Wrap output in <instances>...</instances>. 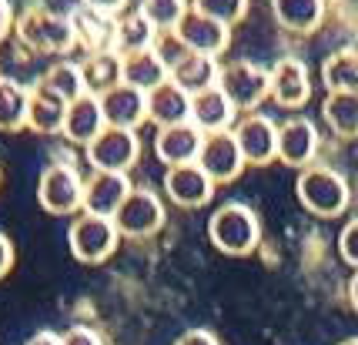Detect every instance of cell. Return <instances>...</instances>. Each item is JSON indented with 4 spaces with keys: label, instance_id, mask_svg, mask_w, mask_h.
<instances>
[{
    "label": "cell",
    "instance_id": "1",
    "mask_svg": "<svg viewBox=\"0 0 358 345\" xmlns=\"http://www.w3.org/2000/svg\"><path fill=\"white\" fill-rule=\"evenodd\" d=\"M17 41L34 54H50V57H67L78 48V34L71 14H57L47 7H27L17 17Z\"/></svg>",
    "mask_w": 358,
    "mask_h": 345
},
{
    "label": "cell",
    "instance_id": "2",
    "mask_svg": "<svg viewBox=\"0 0 358 345\" xmlns=\"http://www.w3.org/2000/svg\"><path fill=\"white\" fill-rule=\"evenodd\" d=\"M298 202L305 204L312 215L318 218H338L345 215V208L352 202V188H348V178L328 164H308L298 171L295 181Z\"/></svg>",
    "mask_w": 358,
    "mask_h": 345
},
{
    "label": "cell",
    "instance_id": "3",
    "mask_svg": "<svg viewBox=\"0 0 358 345\" xmlns=\"http://www.w3.org/2000/svg\"><path fill=\"white\" fill-rule=\"evenodd\" d=\"M208 235L215 241V248L224 255H251L262 241V225L255 208L245 202H228L208 221Z\"/></svg>",
    "mask_w": 358,
    "mask_h": 345
},
{
    "label": "cell",
    "instance_id": "4",
    "mask_svg": "<svg viewBox=\"0 0 358 345\" xmlns=\"http://www.w3.org/2000/svg\"><path fill=\"white\" fill-rule=\"evenodd\" d=\"M37 202L47 215H78L84 211V178L74 164L54 161L47 164L41 181H37Z\"/></svg>",
    "mask_w": 358,
    "mask_h": 345
},
{
    "label": "cell",
    "instance_id": "5",
    "mask_svg": "<svg viewBox=\"0 0 358 345\" xmlns=\"http://www.w3.org/2000/svg\"><path fill=\"white\" fill-rule=\"evenodd\" d=\"M218 87L228 94L234 108L251 114L262 108L265 97H271V74H268V67L255 61H228L221 64Z\"/></svg>",
    "mask_w": 358,
    "mask_h": 345
},
{
    "label": "cell",
    "instance_id": "6",
    "mask_svg": "<svg viewBox=\"0 0 358 345\" xmlns=\"http://www.w3.org/2000/svg\"><path fill=\"white\" fill-rule=\"evenodd\" d=\"M117 241H121V232H117L114 218H101V215H87V211H80L67 232V245L74 251V258L84 265H101L104 258L114 255Z\"/></svg>",
    "mask_w": 358,
    "mask_h": 345
},
{
    "label": "cell",
    "instance_id": "7",
    "mask_svg": "<svg viewBox=\"0 0 358 345\" xmlns=\"http://www.w3.org/2000/svg\"><path fill=\"white\" fill-rule=\"evenodd\" d=\"M84 157L94 171H131L141 157V138L138 131L127 127H104L87 148Z\"/></svg>",
    "mask_w": 358,
    "mask_h": 345
},
{
    "label": "cell",
    "instance_id": "8",
    "mask_svg": "<svg viewBox=\"0 0 358 345\" xmlns=\"http://www.w3.org/2000/svg\"><path fill=\"white\" fill-rule=\"evenodd\" d=\"M114 225L124 238H151L164 225V202L151 188H134L127 202L117 208Z\"/></svg>",
    "mask_w": 358,
    "mask_h": 345
},
{
    "label": "cell",
    "instance_id": "9",
    "mask_svg": "<svg viewBox=\"0 0 358 345\" xmlns=\"http://www.w3.org/2000/svg\"><path fill=\"white\" fill-rule=\"evenodd\" d=\"M231 131H234L238 148H241V155H245L248 164H258V168H262V164H268V161L278 157V125H275L268 114L251 111V114H245Z\"/></svg>",
    "mask_w": 358,
    "mask_h": 345
},
{
    "label": "cell",
    "instance_id": "10",
    "mask_svg": "<svg viewBox=\"0 0 358 345\" xmlns=\"http://www.w3.org/2000/svg\"><path fill=\"white\" fill-rule=\"evenodd\" d=\"M171 34H178V41H181L187 50L208 54V57H221L224 50L231 48V27L215 20V17H204L201 10H194V7L187 10V17L181 20V27Z\"/></svg>",
    "mask_w": 358,
    "mask_h": 345
},
{
    "label": "cell",
    "instance_id": "11",
    "mask_svg": "<svg viewBox=\"0 0 358 345\" xmlns=\"http://www.w3.org/2000/svg\"><path fill=\"white\" fill-rule=\"evenodd\" d=\"M198 164L215 178V185H228V181H234V178L241 174V168H245L248 161H245L241 148H238L234 131H215V134H204Z\"/></svg>",
    "mask_w": 358,
    "mask_h": 345
},
{
    "label": "cell",
    "instance_id": "12",
    "mask_svg": "<svg viewBox=\"0 0 358 345\" xmlns=\"http://www.w3.org/2000/svg\"><path fill=\"white\" fill-rule=\"evenodd\" d=\"M271 74V101L285 111H298L308 104L312 97V78L308 67L298 57H281L275 67H268Z\"/></svg>",
    "mask_w": 358,
    "mask_h": 345
},
{
    "label": "cell",
    "instance_id": "13",
    "mask_svg": "<svg viewBox=\"0 0 358 345\" xmlns=\"http://www.w3.org/2000/svg\"><path fill=\"white\" fill-rule=\"evenodd\" d=\"M318 141H322L318 127L305 114H295L285 125H278V157L288 168H308V164H315Z\"/></svg>",
    "mask_w": 358,
    "mask_h": 345
},
{
    "label": "cell",
    "instance_id": "14",
    "mask_svg": "<svg viewBox=\"0 0 358 345\" xmlns=\"http://www.w3.org/2000/svg\"><path fill=\"white\" fill-rule=\"evenodd\" d=\"M131 191L134 188H131V178L124 171H94L84 181V211L101 215V218H114Z\"/></svg>",
    "mask_w": 358,
    "mask_h": 345
},
{
    "label": "cell",
    "instance_id": "15",
    "mask_svg": "<svg viewBox=\"0 0 358 345\" xmlns=\"http://www.w3.org/2000/svg\"><path fill=\"white\" fill-rule=\"evenodd\" d=\"M164 195L181 208H201L215 195V178L204 171L201 164H178L164 171Z\"/></svg>",
    "mask_w": 358,
    "mask_h": 345
},
{
    "label": "cell",
    "instance_id": "16",
    "mask_svg": "<svg viewBox=\"0 0 358 345\" xmlns=\"http://www.w3.org/2000/svg\"><path fill=\"white\" fill-rule=\"evenodd\" d=\"M204 134L191 121H181V125H168L157 127L155 138V155L164 168H178V164H194L198 155H201Z\"/></svg>",
    "mask_w": 358,
    "mask_h": 345
},
{
    "label": "cell",
    "instance_id": "17",
    "mask_svg": "<svg viewBox=\"0 0 358 345\" xmlns=\"http://www.w3.org/2000/svg\"><path fill=\"white\" fill-rule=\"evenodd\" d=\"M101 108H104V121L108 127H127L138 131L148 121V94L127 84H114L101 94Z\"/></svg>",
    "mask_w": 358,
    "mask_h": 345
},
{
    "label": "cell",
    "instance_id": "18",
    "mask_svg": "<svg viewBox=\"0 0 358 345\" xmlns=\"http://www.w3.org/2000/svg\"><path fill=\"white\" fill-rule=\"evenodd\" d=\"M238 108H234L228 94L215 87H204L198 94H191V125L198 127L201 134H215V131H231Z\"/></svg>",
    "mask_w": 358,
    "mask_h": 345
},
{
    "label": "cell",
    "instance_id": "19",
    "mask_svg": "<svg viewBox=\"0 0 358 345\" xmlns=\"http://www.w3.org/2000/svg\"><path fill=\"white\" fill-rule=\"evenodd\" d=\"M108 127L104 121V108H101V94H87L78 97V101H71L67 104V121H64V138L71 144H80V148H87V144L101 134Z\"/></svg>",
    "mask_w": 358,
    "mask_h": 345
},
{
    "label": "cell",
    "instance_id": "20",
    "mask_svg": "<svg viewBox=\"0 0 358 345\" xmlns=\"http://www.w3.org/2000/svg\"><path fill=\"white\" fill-rule=\"evenodd\" d=\"M71 20H74V34H78V48H84L87 54H108V50H114L117 17H108L80 3V7L71 10Z\"/></svg>",
    "mask_w": 358,
    "mask_h": 345
},
{
    "label": "cell",
    "instance_id": "21",
    "mask_svg": "<svg viewBox=\"0 0 358 345\" xmlns=\"http://www.w3.org/2000/svg\"><path fill=\"white\" fill-rule=\"evenodd\" d=\"M218 74H221L218 57L194 54V50H185V54L168 67V80H174L187 94H198L204 87H215V84H218Z\"/></svg>",
    "mask_w": 358,
    "mask_h": 345
},
{
    "label": "cell",
    "instance_id": "22",
    "mask_svg": "<svg viewBox=\"0 0 358 345\" xmlns=\"http://www.w3.org/2000/svg\"><path fill=\"white\" fill-rule=\"evenodd\" d=\"M168 80V61L161 57V50H141V54H127L121 57V84L138 87V91H155Z\"/></svg>",
    "mask_w": 358,
    "mask_h": 345
},
{
    "label": "cell",
    "instance_id": "23",
    "mask_svg": "<svg viewBox=\"0 0 358 345\" xmlns=\"http://www.w3.org/2000/svg\"><path fill=\"white\" fill-rule=\"evenodd\" d=\"M148 121H155L157 127L191 121V94L181 91L174 80H164L161 87L148 91Z\"/></svg>",
    "mask_w": 358,
    "mask_h": 345
},
{
    "label": "cell",
    "instance_id": "24",
    "mask_svg": "<svg viewBox=\"0 0 358 345\" xmlns=\"http://www.w3.org/2000/svg\"><path fill=\"white\" fill-rule=\"evenodd\" d=\"M328 0H271V14L288 34H315L325 20Z\"/></svg>",
    "mask_w": 358,
    "mask_h": 345
},
{
    "label": "cell",
    "instance_id": "25",
    "mask_svg": "<svg viewBox=\"0 0 358 345\" xmlns=\"http://www.w3.org/2000/svg\"><path fill=\"white\" fill-rule=\"evenodd\" d=\"M155 44H157L155 24L141 14V10H124V14L117 17V31H114V54H117V57L151 50Z\"/></svg>",
    "mask_w": 358,
    "mask_h": 345
},
{
    "label": "cell",
    "instance_id": "26",
    "mask_svg": "<svg viewBox=\"0 0 358 345\" xmlns=\"http://www.w3.org/2000/svg\"><path fill=\"white\" fill-rule=\"evenodd\" d=\"M64 121H67V101H61L57 94L44 91L41 84L31 87V114H27V127L37 134H64Z\"/></svg>",
    "mask_w": 358,
    "mask_h": 345
},
{
    "label": "cell",
    "instance_id": "27",
    "mask_svg": "<svg viewBox=\"0 0 358 345\" xmlns=\"http://www.w3.org/2000/svg\"><path fill=\"white\" fill-rule=\"evenodd\" d=\"M37 84H41L44 91H50V94H57L61 101H67V104L87 94V78H84L80 61H54L44 74H41Z\"/></svg>",
    "mask_w": 358,
    "mask_h": 345
},
{
    "label": "cell",
    "instance_id": "28",
    "mask_svg": "<svg viewBox=\"0 0 358 345\" xmlns=\"http://www.w3.org/2000/svg\"><path fill=\"white\" fill-rule=\"evenodd\" d=\"M27 114H31V87L0 74V131H7V134L24 131Z\"/></svg>",
    "mask_w": 358,
    "mask_h": 345
},
{
    "label": "cell",
    "instance_id": "29",
    "mask_svg": "<svg viewBox=\"0 0 358 345\" xmlns=\"http://www.w3.org/2000/svg\"><path fill=\"white\" fill-rule=\"evenodd\" d=\"M322 84L328 87V94H338V91L358 94V50H331L322 64Z\"/></svg>",
    "mask_w": 358,
    "mask_h": 345
},
{
    "label": "cell",
    "instance_id": "30",
    "mask_svg": "<svg viewBox=\"0 0 358 345\" xmlns=\"http://www.w3.org/2000/svg\"><path fill=\"white\" fill-rule=\"evenodd\" d=\"M322 118L325 125L345 138V141H355L358 138V94L338 91V94H328L322 101Z\"/></svg>",
    "mask_w": 358,
    "mask_h": 345
},
{
    "label": "cell",
    "instance_id": "31",
    "mask_svg": "<svg viewBox=\"0 0 358 345\" xmlns=\"http://www.w3.org/2000/svg\"><path fill=\"white\" fill-rule=\"evenodd\" d=\"M80 67H84V78H87V91L91 94H104L108 87L121 84V57L114 50H108V54H87L80 61Z\"/></svg>",
    "mask_w": 358,
    "mask_h": 345
},
{
    "label": "cell",
    "instance_id": "32",
    "mask_svg": "<svg viewBox=\"0 0 358 345\" xmlns=\"http://www.w3.org/2000/svg\"><path fill=\"white\" fill-rule=\"evenodd\" d=\"M138 10L151 24L157 34H171L181 27V20L191 10V0H138Z\"/></svg>",
    "mask_w": 358,
    "mask_h": 345
},
{
    "label": "cell",
    "instance_id": "33",
    "mask_svg": "<svg viewBox=\"0 0 358 345\" xmlns=\"http://www.w3.org/2000/svg\"><path fill=\"white\" fill-rule=\"evenodd\" d=\"M191 7L194 10H201L204 17H215L221 24H241L245 17H248V0H191Z\"/></svg>",
    "mask_w": 358,
    "mask_h": 345
},
{
    "label": "cell",
    "instance_id": "34",
    "mask_svg": "<svg viewBox=\"0 0 358 345\" xmlns=\"http://www.w3.org/2000/svg\"><path fill=\"white\" fill-rule=\"evenodd\" d=\"M338 255H342L352 268H358V218L348 221L342 228V235H338Z\"/></svg>",
    "mask_w": 358,
    "mask_h": 345
},
{
    "label": "cell",
    "instance_id": "35",
    "mask_svg": "<svg viewBox=\"0 0 358 345\" xmlns=\"http://www.w3.org/2000/svg\"><path fill=\"white\" fill-rule=\"evenodd\" d=\"M64 345H104L101 342V335L94 329H87V325H74V329H67L61 335Z\"/></svg>",
    "mask_w": 358,
    "mask_h": 345
},
{
    "label": "cell",
    "instance_id": "36",
    "mask_svg": "<svg viewBox=\"0 0 358 345\" xmlns=\"http://www.w3.org/2000/svg\"><path fill=\"white\" fill-rule=\"evenodd\" d=\"M80 3L91 7V10H101V14H108V17H121L131 0H80Z\"/></svg>",
    "mask_w": 358,
    "mask_h": 345
},
{
    "label": "cell",
    "instance_id": "37",
    "mask_svg": "<svg viewBox=\"0 0 358 345\" xmlns=\"http://www.w3.org/2000/svg\"><path fill=\"white\" fill-rule=\"evenodd\" d=\"M17 27V14H14V3L10 0H0V44L10 37V31Z\"/></svg>",
    "mask_w": 358,
    "mask_h": 345
},
{
    "label": "cell",
    "instance_id": "38",
    "mask_svg": "<svg viewBox=\"0 0 358 345\" xmlns=\"http://www.w3.org/2000/svg\"><path fill=\"white\" fill-rule=\"evenodd\" d=\"M174 345H218V339H215L208 329H191V332H185Z\"/></svg>",
    "mask_w": 358,
    "mask_h": 345
},
{
    "label": "cell",
    "instance_id": "39",
    "mask_svg": "<svg viewBox=\"0 0 358 345\" xmlns=\"http://www.w3.org/2000/svg\"><path fill=\"white\" fill-rule=\"evenodd\" d=\"M10 265H14V245H10V238L0 232V279L10 272Z\"/></svg>",
    "mask_w": 358,
    "mask_h": 345
},
{
    "label": "cell",
    "instance_id": "40",
    "mask_svg": "<svg viewBox=\"0 0 358 345\" xmlns=\"http://www.w3.org/2000/svg\"><path fill=\"white\" fill-rule=\"evenodd\" d=\"M27 345H64V339L57 335V332H37Z\"/></svg>",
    "mask_w": 358,
    "mask_h": 345
},
{
    "label": "cell",
    "instance_id": "41",
    "mask_svg": "<svg viewBox=\"0 0 358 345\" xmlns=\"http://www.w3.org/2000/svg\"><path fill=\"white\" fill-rule=\"evenodd\" d=\"M348 302H352V309L358 312V272L352 275V282H348Z\"/></svg>",
    "mask_w": 358,
    "mask_h": 345
},
{
    "label": "cell",
    "instance_id": "42",
    "mask_svg": "<svg viewBox=\"0 0 358 345\" xmlns=\"http://www.w3.org/2000/svg\"><path fill=\"white\" fill-rule=\"evenodd\" d=\"M342 345H358V339H345V342Z\"/></svg>",
    "mask_w": 358,
    "mask_h": 345
}]
</instances>
